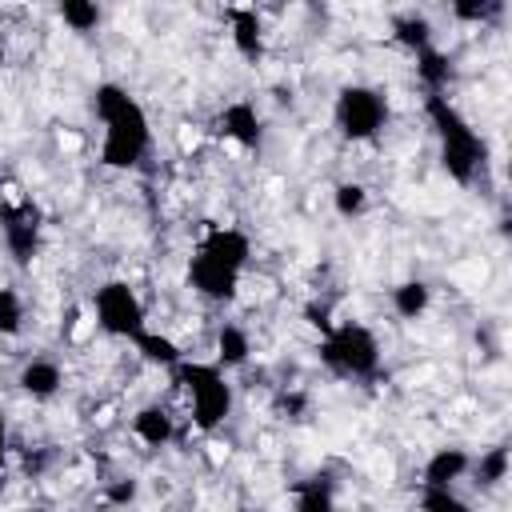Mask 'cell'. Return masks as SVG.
<instances>
[{"label":"cell","instance_id":"484cf974","mask_svg":"<svg viewBox=\"0 0 512 512\" xmlns=\"http://www.w3.org/2000/svg\"><path fill=\"white\" fill-rule=\"evenodd\" d=\"M132 496H136V484H132V480H120V484L108 488V500H112V504H128Z\"/></svg>","mask_w":512,"mask_h":512},{"label":"cell","instance_id":"603a6c76","mask_svg":"<svg viewBox=\"0 0 512 512\" xmlns=\"http://www.w3.org/2000/svg\"><path fill=\"white\" fill-rule=\"evenodd\" d=\"M424 508L428 512H468L448 488H424Z\"/></svg>","mask_w":512,"mask_h":512},{"label":"cell","instance_id":"7c38bea8","mask_svg":"<svg viewBox=\"0 0 512 512\" xmlns=\"http://www.w3.org/2000/svg\"><path fill=\"white\" fill-rule=\"evenodd\" d=\"M20 384H24V392H32V396H52V392L60 388V368L48 364V360H32V364L20 372Z\"/></svg>","mask_w":512,"mask_h":512},{"label":"cell","instance_id":"ba28073f","mask_svg":"<svg viewBox=\"0 0 512 512\" xmlns=\"http://www.w3.org/2000/svg\"><path fill=\"white\" fill-rule=\"evenodd\" d=\"M0 224H4V240H8V252L28 264L32 252H36V232H40V212L32 204H20V208H0Z\"/></svg>","mask_w":512,"mask_h":512},{"label":"cell","instance_id":"d6986e66","mask_svg":"<svg viewBox=\"0 0 512 512\" xmlns=\"http://www.w3.org/2000/svg\"><path fill=\"white\" fill-rule=\"evenodd\" d=\"M420 76H424V84H428L432 92H440V84L448 80V60H444L440 52L424 48V52H420Z\"/></svg>","mask_w":512,"mask_h":512},{"label":"cell","instance_id":"7402d4cb","mask_svg":"<svg viewBox=\"0 0 512 512\" xmlns=\"http://www.w3.org/2000/svg\"><path fill=\"white\" fill-rule=\"evenodd\" d=\"M336 212L340 216H360L364 212V188L360 184H340L336 188Z\"/></svg>","mask_w":512,"mask_h":512},{"label":"cell","instance_id":"8992f818","mask_svg":"<svg viewBox=\"0 0 512 512\" xmlns=\"http://www.w3.org/2000/svg\"><path fill=\"white\" fill-rule=\"evenodd\" d=\"M384 116H388V108H384L380 92H372V88L352 84V88H344L340 100H336V120H340V132H344L348 140H368V136H376L380 124H384Z\"/></svg>","mask_w":512,"mask_h":512},{"label":"cell","instance_id":"30bf717a","mask_svg":"<svg viewBox=\"0 0 512 512\" xmlns=\"http://www.w3.org/2000/svg\"><path fill=\"white\" fill-rule=\"evenodd\" d=\"M224 132L228 136H236L240 144H260V116H256V108L252 104H232L228 112H224Z\"/></svg>","mask_w":512,"mask_h":512},{"label":"cell","instance_id":"5bb4252c","mask_svg":"<svg viewBox=\"0 0 512 512\" xmlns=\"http://www.w3.org/2000/svg\"><path fill=\"white\" fill-rule=\"evenodd\" d=\"M232 24H236V48L244 56H260V20H256V12L236 8L232 12Z\"/></svg>","mask_w":512,"mask_h":512},{"label":"cell","instance_id":"ac0fdd59","mask_svg":"<svg viewBox=\"0 0 512 512\" xmlns=\"http://www.w3.org/2000/svg\"><path fill=\"white\" fill-rule=\"evenodd\" d=\"M60 16L76 28V32H88V28H96V20H100V8L96 4H80V0H68V4H60Z\"/></svg>","mask_w":512,"mask_h":512},{"label":"cell","instance_id":"3957f363","mask_svg":"<svg viewBox=\"0 0 512 512\" xmlns=\"http://www.w3.org/2000/svg\"><path fill=\"white\" fill-rule=\"evenodd\" d=\"M428 116H432V124H436V132H440V144H444V168H448L460 184H468L472 172H476L480 160H484L480 136L464 124V116H460L440 92L428 96Z\"/></svg>","mask_w":512,"mask_h":512},{"label":"cell","instance_id":"277c9868","mask_svg":"<svg viewBox=\"0 0 512 512\" xmlns=\"http://www.w3.org/2000/svg\"><path fill=\"white\" fill-rule=\"evenodd\" d=\"M320 356H324V364L336 368L340 376H372L376 364H380V348H376L372 332L360 328V324L336 328V332L324 340Z\"/></svg>","mask_w":512,"mask_h":512},{"label":"cell","instance_id":"4fadbf2b","mask_svg":"<svg viewBox=\"0 0 512 512\" xmlns=\"http://www.w3.org/2000/svg\"><path fill=\"white\" fill-rule=\"evenodd\" d=\"M132 428H136V436L148 440V444H164V440L172 436V420H168L164 408H144V412L132 420Z\"/></svg>","mask_w":512,"mask_h":512},{"label":"cell","instance_id":"9a60e30c","mask_svg":"<svg viewBox=\"0 0 512 512\" xmlns=\"http://www.w3.org/2000/svg\"><path fill=\"white\" fill-rule=\"evenodd\" d=\"M392 304H396L400 316H420V312L428 308V288H424L420 280H408V284H400V288L392 292Z\"/></svg>","mask_w":512,"mask_h":512},{"label":"cell","instance_id":"4316f807","mask_svg":"<svg viewBox=\"0 0 512 512\" xmlns=\"http://www.w3.org/2000/svg\"><path fill=\"white\" fill-rule=\"evenodd\" d=\"M0 464H4V416H0Z\"/></svg>","mask_w":512,"mask_h":512},{"label":"cell","instance_id":"8fae6325","mask_svg":"<svg viewBox=\"0 0 512 512\" xmlns=\"http://www.w3.org/2000/svg\"><path fill=\"white\" fill-rule=\"evenodd\" d=\"M296 512H332V480L312 476L296 488Z\"/></svg>","mask_w":512,"mask_h":512},{"label":"cell","instance_id":"e0dca14e","mask_svg":"<svg viewBox=\"0 0 512 512\" xmlns=\"http://www.w3.org/2000/svg\"><path fill=\"white\" fill-rule=\"evenodd\" d=\"M136 344H140V352H144L148 360H156V364H176V360H180L176 344H172V340H164V336H148V332H140V336H136Z\"/></svg>","mask_w":512,"mask_h":512},{"label":"cell","instance_id":"5b68a950","mask_svg":"<svg viewBox=\"0 0 512 512\" xmlns=\"http://www.w3.org/2000/svg\"><path fill=\"white\" fill-rule=\"evenodd\" d=\"M180 380H184L188 392H192L196 424H200V428H216V424L228 416V404H232V392H228L224 376H220L216 368H204V364H184V368H180Z\"/></svg>","mask_w":512,"mask_h":512},{"label":"cell","instance_id":"cb8c5ba5","mask_svg":"<svg viewBox=\"0 0 512 512\" xmlns=\"http://www.w3.org/2000/svg\"><path fill=\"white\" fill-rule=\"evenodd\" d=\"M504 472H508V448H492L484 456V464H480V476L488 484H496V480H504Z\"/></svg>","mask_w":512,"mask_h":512},{"label":"cell","instance_id":"ffe728a7","mask_svg":"<svg viewBox=\"0 0 512 512\" xmlns=\"http://www.w3.org/2000/svg\"><path fill=\"white\" fill-rule=\"evenodd\" d=\"M248 356V340L240 328H220V360L224 364H240Z\"/></svg>","mask_w":512,"mask_h":512},{"label":"cell","instance_id":"7a4b0ae2","mask_svg":"<svg viewBox=\"0 0 512 512\" xmlns=\"http://www.w3.org/2000/svg\"><path fill=\"white\" fill-rule=\"evenodd\" d=\"M244 260H248V240L232 228H216V232H208V240L192 256L188 276H192L196 292H204L212 300H224V296L236 292V276H240Z\"/></svg>","mask_w":512,"mask_h":512},{"label":"cell","instance_id":"9c48e42d","mask_svg":"<svg viewBox=\"0 0 512 512\" xmlns=\"http://www.w3.org/2000/svg\"><path fill=\"white\" fill-rule=\"evenodd\" d=\"M468 468V456L460 448H440L424 468V488H448Z\"/></svg>","mask_w":512,"mask_h":512},{"label":"cell","instance_id":"6da1fadb","mask_svg":"<svg viewBox=\"0 0 512 512\" xmlns=\"http://www.w3.org/2000/svg\"><path fill=\"white\" fill-rule=\"evenodd\" d=\"M96 112L104 116L108 124V136H104V164L112 168H132L140 164L144 148H148V120L140 112V104L116 88V84H100L96 88Z\"/></svg>","mask_w":512,"mask_h":512},{"label":"cell","instance_id":"83f0119b","mask_svg":"<svg viewBox=\"0 0 512 512\" xmlns=\"http://www.w3.org/2000/svg\"><path fill=\"white\" fill-rule=\"evenodd\" d=\"M0 60H4V44H0Z\"/></svg>","mask_w":512,"mask_h":512},{"label":"cell","instance_id":"52a82bcc","mask_svg":"<svg viewBox=\"0 0 512 512\" xmlns=\"http://www.w3.org/2000/svg\"><path fill=\"white\" fill-rule=\"evenodd\" d=\"M96 316H100V324L112 332V336H140L144 332V312H140V300L132 296V288L128 284H120V280H112V284H104L100 292H96Z\"/></svg>","mask_w":512,"mask_h":512},{"label":"cell","instance_id":"2e32d148","mask_svg":"<svg viewBox=\"0 0 512 512\" xmlns=\"http://www.w3.org/2000/svg\"><path fill=\"white\" fill-rule=\"evenodd\" d=\"M396 36H400L408 48L424 52V48H428V20H424V16H400V20H396Z\"/></svg>","mask_w":512,"mask_h":512},{"label":"cell","instance_id":"44dd1931","mask_svg":"<svg viewBox=\"0 0 512 512\" xmlns=\"http://www.w3.org/2000/svg\"><path fill=\"white\" fill-rule=\"evenodd\" d=\"M20 320H24V312H20V300H16V292L12 288H0V332H20Z\"/></svg>","mask_w":512,"mask_h":512},{"label":"cell","instance_id":"d4e9b609","mask_svg":"<svg viewBox=\"0 0 512 512\" xmlns=\"http://www.w3.org/2000/svg\"><path fill=\"white\" fill-rule=\"evenodd\" d=\"M492 12H500L496 0L492 4H456V16H464V20H480V16H492Z\"/></svg>","mask_w":512,"mask_h":512}]
</instances>
